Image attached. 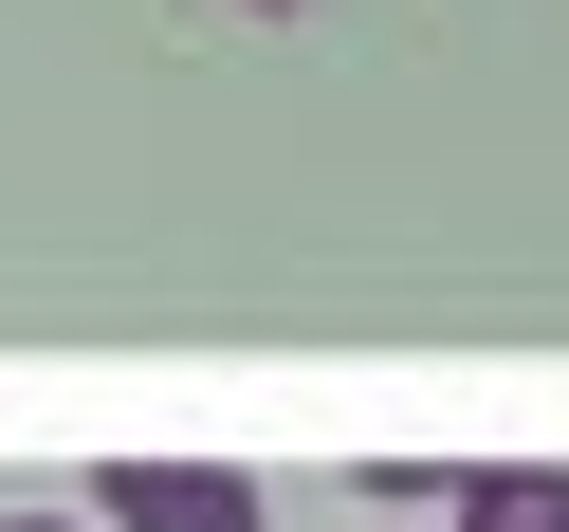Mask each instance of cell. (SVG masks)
Wrapping results in <instances>:
<instances>
[{
	"label": "cell",
	"mask_w": 569,
	"mask_h": 532,
	"mask_svg": "<svg viewBox=\"0 0 569 532\" xmlns=\"http://www.w3.org/2000/svg\"><path fill=\"white\" fill-rule=\"evenodd\" d=\"M74 514L92 532H258V478H239V459H111Z\"/></svg>",
	"instance_id": "6da1fadb"
},
{
	"label": "cell",
	"mask_w": 569,
	"mask_h": 532,
	"mask_svg": "<svg viewBox=\"0 0 569 532\" xmlns=\"http://www.w3.org/2000/svg\"><path fill=\"white\" fill-rule=\"evenodd\" d=\"M441 532H569V478L551 459H478V478H441Z\"/></svg>",
	"instance_id": "7a4b0ae2"
},
{
	"label": "cell",
	"mask_w": 569,
	"mask_h": 532,
	"mask_svg": "<svg viewBox=\"0 0 569 532\" xmlns=\"http://www.w3.org/2000/svg\"><path fill=\"white\" fill-rule=\"evenodd\" d=\"M0 532H92V514H0Z\"/></svg>",
	"instance_id": "3957f363"
},
{
	"label": "cell",
	"mask_w": 569,
	"mask_h": 532,
	"mask_svg": "<svg viewBox=\"0 0 569 532\" xmlns=\"http://www.w3.org/2000/svg\"><path fill=\"white\" fill-rule=\"evenodd\" d=\"M258 19H295V0H258Z\"/></svg>",
	"instance_id": "277c9868"
}]
</instances>
